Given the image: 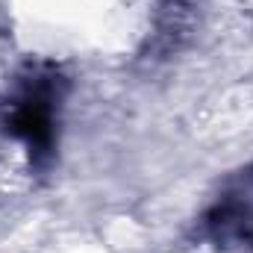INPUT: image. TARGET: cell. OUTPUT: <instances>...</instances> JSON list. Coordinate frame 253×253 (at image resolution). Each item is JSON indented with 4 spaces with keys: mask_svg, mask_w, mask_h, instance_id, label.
Listing matches in <instances>:
<instances>
[{
    "mask_svg": "<svg viewBox=\"0 0 253 253\" xmlns=\"http://www.w3.org/2000/svg\"><path fill=\"white\" fill-rule=\"evenodd\" d=\"M59 77L53 74H36L30 77L18 97L6 109V129L21 138L30 153L42 156L53 144V126H56V103H59Z\"/></svg>",
    "mask_w": 253,
    "mask_h": 253,
    "instance_id": "1",
    "label": "cell"
},
{
    "mask_svg": "<svg viewBox=\"0 0 253 253\" xmlns=\"http://www.w3.org/2000/svg\"><path fill=\"white\" fill-rule=\"evenodd\" d=\"M209 239L218 253H253V203L227 197L209 215Z\"/></svg>",
    "mask_w": 253,
    "mask_h": 253,
    "instance_id": "2",
    "label": "cell"
}]
</instances>
